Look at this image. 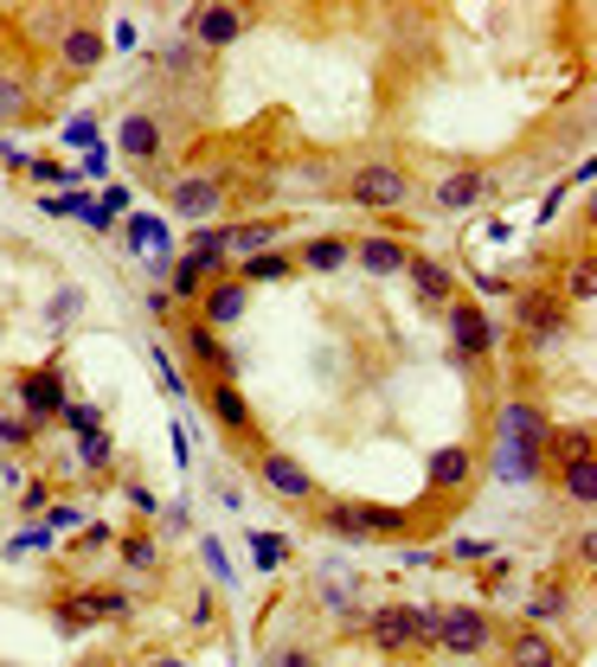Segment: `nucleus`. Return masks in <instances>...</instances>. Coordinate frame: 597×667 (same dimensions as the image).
I'll list each match as a JSON object with an SVG mask.
<instances>
[{
  "instance_id": "obj_27",
  "label": "nucleus",
  "mask_w": 597,
  "mask_h": 667,
  "mask_svg": "<svg viewBox=\"0 0 597 667\" xmlns=\"http://www.w3.org/2000/svg\"><path fill=\"white\" fill-rule=\"evenodd\" d=\"M296 269V257H283V251H258V257H245V264H232V276L245 282V289H258V282H283Z\"/></svg>"
},
{
  "instance_id": "obj_28",
  "label": "nucleus",
  "mask_w": 597,
  "mask_h": 667,
  "mask_svg": "<svg viewBox=\"0 0 597 667\" xmlns=\"http://www.w3.org/2000/svg\"><path fill=\"white\" fill-rule=\"evenodd\" d=\"M347 257H353V244H347V238H309V244H302V257H296V269L328 276V269H340Z\"/></svg>"
},
{
  "instance_id": "obj_39",
  "label": "nucleus",
  "mask_w": 597,
  "mask_h": 667,
  "mask_svg": "<svg viewBox=\"0 0 597 667\" xmlns=\"http://www.w3.org/2000/svg\"><path fill=\"white\" fill-rule=\"evenodd\" d=\"M77 309H84V289H77V282H71V289H59V295H52V302H46V322H52V328H59V322H71V315H77Z\"/></svg>"
},
{
  "instance_id": "obj_46",
  "label": "nucleus",
  "mask_w": 597,
  "mask_h": 667,
  "mask_svg": "<svg viewBox=\"0 0 597 667\" xmlns=\"http://www.w3.org/2000/svg\"><path fill=\"white\" fill-rule=\"evenodd\" d=\"M46 545H52V533H46V527H26V533L7 539V558H13V552H46Z\"/></svg>"
},
{
  "instance_id": "obj_34",
  "label": "nucleus",
  "mask_w": 597,
  "mask_h": 667,
  "mask_svg": "<svg viewBox=\"0 0 597 667\" xmlns=\"http://www.w3.org/2000/svg\"><path fill=\"white\" fill-rule=\"evenodd\" d=\"M26 174H33L39 187H77V167H65V161H46V154H33V161H26Z\"/></svg>"
},
{
  "instance_id": "obj_53",
  "label": "nucleus",
  "mask_w": 597,
  "mask_h": 667,
  "mask_svg": "<svg viewBox=\"0 0 597 667\" xmlns=\"http://www.w3.org/2000/svg\"><path fill=\"white\" fill-rule=\"evenodd\" d=\"M148 315H154V322H167V315H174V302H167V289H148Z\"/></svg>"
},
{
  "instance_id": "obj_26",
  "label": "nucleus",
  "mask_w": 597,
  "mask_h": 667,
  "mask_svg": "<svg viewBox=\"0 0 597 667\" xmlns=\"http://www.w3.org/2000/svg\"><path fill=\"white\" fill-rule=\"evenodd\" d=\"M59 59H65L71 71H90L103 59V33H97V26H71L65 39H59Z\"/></svg>"
},
{
  "instance_id": "obj_15",
  "label": "nucleus",
  "mask_w": 597,
  "mask_h": 667,
  "mask_svg": "<svg viewBox=\"0 0 597 667\" xmlns=\"http://www.w3.org/2000/svg\"><path fill=\"white\" fill-rule=\"evenodd\" d=\"M488 187H495V180H488L482 167H450V174L437 180V193H431V200H437L444 218H457V212H475V205L488 200Z\"/></svg>"
},
{
  "instance_id": "obj_6",
  "label": "nucleus",
  "mask_w": 597,
  "mask_h": 667,
  "mask_svg": "<svg viewBox=\"0 0 597 667\" xmlns=\"http://www.w3.org/2000/svg\"><path fill=\"white\" fill-rule=\"evenodd\" d=\"M431 642H437V649H450V655H482V649L495 642V622H488V609H482V603H450V609H437Z\"/></svg>"
},
{
  "instance_id": "obj_29",
  "label": "nucleus",
  "mask_w": 597,
  "mask_h": 667,
  "mask_svg": "<svg viewBox=\"0 0 597 667\" xmlns=\"http://www.w3.org/2000/svg\"><path fill=\"white\" fill-rule=\"evenodd\" d=\"M90 205H97V193L65 187V193H46V200H39V212H46V218H90Z\"/></svg>"
},
{
  "instance_id": "obj_20",
  "label": "nucleus",
  "mask_w": 597,
  "mask_h": 667,
  "mask_svg": "<svg viewBox=\"0 0 597 667\" xmlns=\"http://www.w3.org/2000/svg\"><path fill=\"white\" fill-rule=\"evenodd\" d=\"M508 667H565V662H559V649L546 642V629L521 622V629L508 635Z\"/></svg>"
},
{
  "instance_id": "obj_12",
  "label": "nucleus",
  "mask_w": 597,
  "mask_h": 667,
  "mask_svg": "<svg viewBox=\"0 0 597 667\" xmlns=\"http://www.w3.org/2000/svg\"><path fill=\"white\" fill-rule=\"evenodd\" d=\"M559 488H565V501H579V507L592 514V501H597V463H592V437H585V430H579V437H565Z\"/></svg>"
},
{
  "instance_id": "obj_22",
  "label": "nucleus",
  "mask_w": 597,
  "mask_h": 667,
  "mask_svg": "<svg viewBox=\"0 0 597 667\" xmlns=\"http://www.w3.org/2000/svg\"><path fill=\"white\" fill-rule=\"evenodd\" d=\"M469 475H475V456H469L463 443H444V450L431 456V488H437V494H457V488H469Z\"/></svg>"
},
{
  "instance_id": "obj_9",
  "label": "nucleus",
  "mask_w": 597,
  "mask_h": 667,
  "mask_svg": "<svg viewBox=\"0 0 597 667\" xmlns=\"http://www.w3.org/2000/svg\"><path fill=\"white\" fill-rule=\"evenodd\" d=\"M514 322H521V340H533V347H552V340H565V328H572L565 302L546 295V289H527V295L514 302Z\"/></svg>"
},
{
  "instance_id": "obj_13",
  "label": "nucleus",
  "mask_w": 597,
  "mask_h": 667,
  "mask_svg": "<svg viewBox=\"0 0 597 667\" xmlns=\"http://www.w3.org/2000/svg\"><path fill=\"white\" fill-rule=\"evenodd\" d=\"M245 26H251V20H245L238 7H194V13H187V39L206 46V52H225Z\"/></svg>"
},
{
  "instance_id": "obj_47",
  "label": "nucleus",
  "mask_w": 597,
  "mask_h": 667,
  "mask_svg": "<svg viewBox=\"0 0 597 667\" xmlns=\"http://www.w3.org/2000/svg\"><path fill=\"white\" fill-rule=\"evenodd\" d=\"M26 110V84L20 77H0V116H20Z\"/></svg>"
},
{
  "instance_id": "obj_24",
  "label": "nucleus",
  "mask_w": 597,
  "mask_h": 667,
  "mask_svg": "<svg viewBox=\"0 0 597 667\" xmlns=\"http://www.w3.org/2000/svg\"><path fill=\"white\" fill-rule=\"evenodd\" d=\"M405 269H411V289H418L424 302H457V276L437 264V257H411Z\"/></svg>"
},
{
  "instance_id": "obj_49",
  "label": "nucleus",
  "mask_w": 597,
  "mask_h": 667,
  "mask_svg": "<svg viewBox=\"0 0 597 667\" xmlns=\"http://www.w3.org/2000/svg\"><path fill=\"white\" fill-rule=\"evenodd\" d=\"M161 65H167V71H194V65H199V59H194V39L167 46V52H161Z\"/></svg>"
},
{
  "instance_id": "obj_42",
  "label": "nucleus",
  "mask_w": 597,
  "mask_h": 667,
  "mask_svg": "<svg viewBox=\"0 0 597 667\" xmlns=\"http://www.w3.org/2000/svg\"><path fill=\"white\" fill-rule=\"evenodd\" d=\"M565 295L572 302H592V257H579V264L565 269Z\"/></svg>"
},
{
  "instance_id": "obj_52",
  "label": "nucleus",
  "mask_w": 597,
  "mask_h": 667,
  "mask_svg": "<svg viewBox=\"0 0 597 667\" xmlns=\"http://www.w3.org/2000/svg\"><path fill=\"white\" fill-rule=\"evenodd\" d=\"M123 494H129L135 507H141V514H161V501H154V494H148V488H141V481H129V488H123Z\"/></svg>"
},
{
  "instance_id": "obj_19",
  "label": "nucleus",
  "mask_w": 597,
  "mask_h": 667,
  "mask_svg": "<svg viewBox=\"0 0 597 667\" xmlns=\"http://www.w3.org/2000/svg\"><path fill=\"white\" fill-rule=\"evenodd\" d=\"M315 597L328 603V609H340V616H353V622H360V609H353V565H347V558H328V565L315 571Z\"/></svg>"
},
{
  "instance_id": "obj_8",
  "label": "nucleus",
  "mask_w": 597,
  "mask_h": 667,
  "mask_svg": "<svg viewBox=\"0 0 597 667\" xmlns=\"http://www.w3.org/2000/svg\"><path fill=\"white\" fill-rule=\"evenodd\" d=\"M495 347V315L482 309V302H450V360L457 366H469V360H482Z\"/></svg>"
},
{
  "instance_id": "obj_21",
  "label": "nucleus",
  "mask_w": 597,
  "mask_h": 667,
  "mask_svg": "<svg viewBox=\"0 0 597 667\" xmlns=\"http://www.w3.org/2000/svg\"><path fill=\"white\" fill-rule=\"evenodd\" d=\"M187 353H194V360L206 366V373H212V379H232V373H238V360L225 353L219 328H206V322H194V328H187Z\"/></svg>"
},
{
  "instance_id": "obj_25",
  "label": "nucleus",
  "mask_w": 597,
  "mask_h": 667,
  "mask_svg": "<svg viewBox=\"0 0 597 667\" xmlns=\"http://www.w3.org/2000/svg\"><path fill=\"white\" fill-rule=\"evenodd\" d=\"M353 257H360V269H373V276H398V269L411 264V251L398 244V238H366V244H353Z\"/></svg>"
},
{
  "instance_id": "obj_4",
  "label": "nucleus",
  "mask_w": 597,
  "mask_h": 667,
  "mask_svg": "<svg viewBox=\"0 0 597 667\" xmlns=\"http://www.w3.org/2000/svg\"><path fill=\"white\" fill-rule=\"evenodd\" d=\"M129 616H135L129 591H71V597H59V609H52V629H59V635H84L90 622H129Z\"/></svg>"
},
{
  "instance_id": "obj_30",
  "label": "nucleus",
  "mask_w": 597,
  "mask_h": 667,
  "mask_svg": "<svg viewBox=\"0 0 597 667\" xmlns=\"http://www.w3.org/2000/svg\"><path fill=\"white\" fill-rule=\"evenodd\" d=\"M59 424H65L71 437H97V430H103V411H97V404H77V399H65V411H59Z\"/></svg>"
},
{
  "instance_id": "obj_11",
  "label": "nucleus",
  "mask_w": 597,
  "mask_h": 667,
  "mask_svg": "<svg viewBox=\"0 0 597 667\" xmlns=\"http://www.w3.org/2000/svg\"><path fill=\"white\" fill-rule=\"evenodd\" d=\"M123 238H129V251L141 264H174V257H181L174 225H167L161 212H129V218H123Z\"/></svg>"
},
{
  "instance_id": "obj_18",
  "label": "nucleus",
  "mask_w": 597,
  "mask_h": 667,
  "mask_svg": "<svg viewBox=\"0 0 597 667\" xmlns=\"http://www.w3.org/2000/svg\"><path fill=\"white\" fill-rule=\"evenodd\" d=\"M289 218H251V225H225V257H258V251H276Z\"/></svg>"
},
{
  "instance_id": "obj_50",
  "label": "nucleus",
  "mask_w": 597,
  "mask_h": 667,
  "mask_svg": "<svg viewBox=\"0 0 597 667\" xmlns=\"http://www.w3.org/2000/svg\"><path fill=\"white\" fill-rule=\"evenodd\" d=\"M46 494H52L46 481H26V488H20V514H39V507H46Z\"/></svg>"
},
{
  "instance_id": "obj_37",
  "label": "nucleus",
  "mask_w": 597,
  "mask_h": 667,
  "mask_svg": "<svg viewBox=\"0 0 597 667\" xmlns=\"http://www.w3.org/2000/svg\"><path fill=\"white\" fill-rule=\"evenodd\" d=\"M116 456V443H110V430H97V437H77V463L84 468H103Z\"/></svg>"
},
{
  "instance_id": "obj_45",
  "label": "nucleus",
  "mask_w": 597,
  "mask_h": 667,
  "mask_svg": "<svg viewBox=\"0 0 597 667\" xmlns=\"http://www.w3.org/2000/svg\"><path fill=\"white\" fill-rule=\"evenodd\" d=\"M450 558H463V565H488V558H495V545H488V539H457V545H450Z\"/></svg>"
},
{
  "instance_id": "obj_38",
  "label": "nucleus",
  "mask_w": 597,
  "mask_h": 667,
  "mask_svg": "<svg viewBox=\"0 0 597 667\" xmlns=\"http://www.w3.org/2000/svg\"><path fill=\"white\" fill-rule=\"evenodd\" d=\"M84 520H90L84 507H71V501H59V507H46V520H39V527H46V533H77Z\"/></svg>"
},
{
  "instance_id": "obj_48",
  "label": "nucleus",
  "mask_w": 597,
  "mask_h": 667,
  "mask_svg": "<svg viewBox=\"0 0 597 667\" xmlns=\"http://www.w3.org/2000/svg\"><path fill=\"white\" fill-rule=\"evenodd\" d=\"M97 205H103V212H110V218H129V205H135V193H129V187H103V193H97Z\"/></svg>"
},
{
  "instance_id": "obj_51",
  "label": "nucleus",
  "mask_w": 597,
  "mask_h": 667,
  "mask_svg": "<svg viewBox=\"0 0 597 667\" xmlns=\"http://www.w3.org/2000/svg\"><path fill=\"white\" fill-rule=\"evenodd\" d=\"M154 520H167V533H187V501H167Z\"/></svg>"
},
{
  "instance_id": "obj_44",
  "label": "nucleus",
  "mask_w": 597,
  "mask_h": 667,
  "mask_svg": "<svg viewBox=\"0 0 597 667\" xmlns=\"http://www.w3.org/2000/svg\"><path fill=\"white\" fill-rule=\"evenodd\" d=\"M59 141H71V148H97V123H90V116H71L65 129H59Z\"/></svg>"
},
{
  "instance_id": "obj_7",
  "label": "nucleus",
  "mask_w": 597,
  "mask_h": 667,
  "mask_svg": "<svg viewBox=\"0 0 597 667\" xmlns=\"http://www.w3.org/2000/svg\"><path fill=\"white\" fill-rule=\"evenodd\" d=\"M13 399H20V417H33V424H59V411H65V360L33 366V373L13 386Z\"/></svg>"
},
{
  "instance_id": "obj_1",
  "label": "nucleus",
  "mask_w": 597,
  "mask_h": 667,
  "mask_svg": "<svg viewBox=\"0 0 597 667\" xmlns=\"http://www.w3.org/2000/svg\"><path fill=\"white\" fill-rule=\"evenodd\" d=\"M539 443H546V411H539V404H508V411H501V450H495L501 481L539 475Z\"/></svg>"
},
{
  "instance_id": "obj_43",
  "label": "nucleus",
  "mask_w": 597,
  "mask_h": 667,
  "mask_svg": "<svg viewBox=\"0 0 597 667\" xmlns=\"http://www.w3.org/2000/svg\"><path fill=\"white\" fill-rule=\"evenodd\" d=\"M110 174V148L97 141V148H84V161H77V180H103Z\"/></svg>"
},
{
  "instance_id": "obj_10",
  "label": "nucleus",
  "mask_w": 597,
  "mask_h": 667,
  "mask_svg": "<svg viewBox=\"0 0 597 667\" xmlns=\"http://www.w3.org/2000/svg\"><path fill=\"white\" fill-rule=\"evenodd\" d=\"M167 212L194 218V225H212V212H225V180L219 174H187L167 187Z\"/></svg>"
},
{
  "instance_id": "obj_17",
  "label": "nucleus",
  "mask_w": 597,
  "mask_h": 667,
  "mask_svg": "<svg viewBox=\"0 0 597 667\" xmlns=\"http://www.w3.org/2000/svg\"><path fill=\"white\" fill-rule=\"evenodd\" d=\"M116 148H123L129 161H161L167 141H161V123H154L148 110H129V116L116 123Z\"/></svg>"
},
{
  "instance_id": "obj_2",
  "label": "nucleus",
  "mask_w": 597,
  "mask_h": 667,
  "mask_svg": "<svg viewBox=\"0 0 597 667\" xmlns=\"http://www.w3.org/2000/svg\"><path fill=\"white\" fill-rule=\"evenodd\" d=\"M360 629L373 635V649L405 655V649H424V642H431L437 609H431V603H380V609H366V616H360Z\"/></svg>"
},
{
  "instance_id": "obj_33",
  "label": "nucleus",
  "mask_w": 597,
  "mask_h": 667,
  "mask_svg": "<svg viewBox=\"0 0 597 667\" xmlns=\"http://www.w3.org/2000/svg\"><path fill=\"white\" fill-rule=\"evenodd\" d=\"M116 552H123V565H129V571H154V565H161V552H154V539H148V533H129Z\"/></svg>"
},
{
  "instance_id": "obj_31",
  "label": "nucleus",
  "mask_w": 597,
  "mask_h": 667,
  "mask_svg": "<svg viewBox=\"0 0 597 667\" xmlns=\"http://www.w3.org/2000/svg\"><path fill=\"white\" fill-rule=\"evenodd\" d=\"M264 667H322V655L309 642H276V649H264Z\"/></svg>"
},
{
  "instance_id": "obj_40",
  "label": "nucleus",
  "mask_w": 597,
  "mask_h": 667,
  "mask_svg": "<svg viewBox=\"0 0 597 667\" xmlns=\"http://www.w3.org/2000/svg\"><path fill=\"white\" fill-rule=\"evenodd\" d=\"M33 437H39V424H33V417H0V443H7V450H26Z\"/></svg>"
},
{
  "instance_id": "obj_23",
  "label": "nucleus",
  "mask_w": 597,
  "mask_h": 667,
  "mask_svg": "<svg viewBox=\"0 0 597 667\" xmlns=\"http://www.w3.org/2000/svg\"><path fill=\"white\" fill-rule=\"evenodd\" d=\"M212 417H219L232 437H251V424H258V417H251V404H245V392H238L232 379H212Z\"/></svg>"
},
{
  "instance_id": "obj_36",
  "label": "nucleus",
  "mask_w": 597,
  "mask_h": 667,
  "mask_svg": "<svg viewBox=\"0 0 597 667\" xmlns=\"http://www.w3.org/2000/svg\"><path fill=\"white\" fill-rule=\"evenodd\" d=\"M148 360H154V379H161V392H167V399H187V373L167 360V347H154Z\"/></svg>"
},
{
  "instance_id": "obj_35",
  "label": "nucleus",
  "mask_w": 597,
  "mask_h": 667,
  "mask_svg": "<svg viewBox=\"0 0 597 667\" xmlns=\"http://www.w3.org/2000/svg\"><path fill=\"white\" fill-rule=\"evenodd\" d=\"M289 558V539H276V533H251V565L258 571H276Z\"/></svg>"
},
{
  "instance_id": "obj_55",
  "label": "nucleus",
  "mask_w": 597,
  "mask_h": 667,
  "mask_svg": "<svg viewBox=\"0 0 597 667\" xmlns=\"http://www.w3.org/2000/svg\"><path fill=\"white\" fill-rule=\"evenodd\" d=\"M0 328H7V322H0Z\"/></svg>"
},
{
  "instance_id": "obj_32",
  "label": "nucleus",
  "mask_w": 597,
  "mask_h": 667,
  "mask_svg": "<svg viewBox=\"0 0 597 667\" xmlns=\"http://www.w3.org/2000/svg\"><path fill=\"white\" fill-rule=\"evenodd\" d=\"M199 558H206V571H212V578H219L225 591L238 584V571H232V552H225V545H219V539H212V533L199 539Z\"/></svg>"
},
{
  "instance_id": "obj_5",
  "label": "nucleus",
  "mask_w": 597,
  "mask_h": 667,
  "mask_svg": "<svg viewBox=\"0 0 597 667\" xmlns=\"http://www.w3.org/2000/svg\"><path fill=\"white\" fill-rule=\"evenodd\" d=\"M347 200L366 205V212H393V205L411 200V174L398 161H360L353 180H347Z\"/></svg>"
},
{
  "instance_id": "obj_54",
  "label": "nucleus",
  "mask_w": 597,
  "mask_h": 667,
  "mask_svg": "<svg viewBox=\"0 0 597 667\" xmlns=\"http://www.w3.org/2000/svg\"><path fill=\"white\" fill-rule=\"evenodd\" d=\"M154 667H187V662H181V655H161V662H154Z\"/></svg>"
},
{
  "instance_id": "obj_16",
  "label": "nucleus",
  "mask_w": 597,
  "mask_h": 667,
  "mask_svg": "<svg viewBox=\"0 0 597 667\" xmlns=\"http://www.w3.org/2000/svg\"><path fill=\"white\" fill-rule=\"evenodd\" d=\"M245 302H251V289H245L238 276H225V282H206L199 315H206V328H232V322L245 315Z\"/></svg>"
},
{
  "instance_id": "obj_3",
  "label": "nucleus",
  "mask_w": 597,
  "mask_h": 667,
  "mask_svg": "<svg viewBox=\"0 0 597 667\" xmlns=\"http://www.w3.org/2000/svg\"><path fill=\"white\" fill-rule=\"evenodd\" d=\"M322 533L334 539H405L411 514L405 507H373V501H322Z\"/></svg>"
},
{
  "instance_id": "obj_41",
  "label": "nucleus",
  "mask_w": 597,
  "mask_h": 667,
  "mask_svg": "<svg viewBox=\"0 0 597 667\" xmlns=\"http://www.w3.org/2000/svg\"><path fill=\"white\" fill-rule=\"evenodd\" d=\"M565 591H559V584H552V591H539V597H527V622H546V616H559V609H565Z\"/></svg>"
},
{
  "instance_id": "obj_14",
  "label": "nucleus",
  "mask_w": 597,
  "mask_h": 667,
  "mask_svg": "<svg viewBox=\"0 0 597 667\" xmlns=\"http://www.w3.org/2000/svg\"><path fill=\"white\" fill-rule=\"evenodd\" d=\"M258 481H264L270 494H283V501H315V475L296 463V456H283V450L258 456Z\"/></svg>"
}]
</instances>
